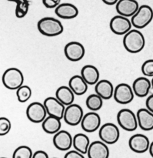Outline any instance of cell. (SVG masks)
I'll use <instances>...</instances> for the list:
<instances>
[{
    "label": "cell",
    "instance_id": "484cf974",
    "mask_svg": "<svg viewBox=\"0 0 153 158\" xmlns=\"http://www.w3.org/2000/svg\"><path fill=\"white\" fill-rule=\"evenodd\" d=\"M90 145L89 137L84 134H77L73 137L72 147L74 149L78 151L83 154H87L88 149Z\"/></svg>",
    "mask_w": 153,
    "mask_h": 158
},
{
    "label": "cell",
    "instance_id": "9a60e30c",
    "mask_svg": "<svg viewBox=\"0 0 153 158\" xmlns=\"http://www.w3.org/2000/svg\"><path fill=\"white\" fill-rule=\"evenodd\" d=\"M72 140L73 137L70 133L64 130H60L54 134L52 142L55 148L58 151H68L72 147Z\"/></svg>",
    "mask_w": 153,
    "mask_h": 158
},
{
    "label": "cell",
    "instance_id": "5b68a950",
    "mask_svg": "<svg viewBox=\"0 0 153 158\" xmlns=\"http://www.w3.org/2000/svg\"><path fill=\"white\" fill-rule=\"evenodd\" d=\"M117 121L120 127L128 132H133L139 127L136 114L129 109H122L119 111Z\"/></svg>",
    "mask_w": 153,
    "mask_h": 158
},
{
    "label": "cell",
    "instance_id": "74e56055",
    "mask_svg": "<svg viewBox=\"0 0 153 158\" xmlns=\"http://www.w3.org/2000/svg\"><path fill=\"white\" fill-rule=\"evenodd\" d=\"M149 152L150 154V155L153 157V141L152 143H150V146H149Z\"/></svg>",
    "mask_w": 153,
    "mask_h": 158
},
{
    "label": "cell",
    "instance_id": "1f68e13d",
    "mask_svg": "<svg viewBox=\"0 0 153 158\" xmlns=\"http://www.w3.org/2000/svg\"><path fill=\"white\" fill-rule=\"evenodd\" d=\"M142 73L146 77H153V60H147L142 65Z\"/></svg>",
    "mask_w": 153,
    "mask_h": 158
},
{
    "label": "cell",
    "instance_id": "8fae6325",
    "mask_svg": "<svg viewBox=\"0 0 153 158\" xmlns=\"http://www.w3.org/2000/svg\"><path fill=\"white\" fill-rule=\"evenodd\" d=\"M66 59L71 62H78L83 60L86 54L84 46L79 42L72 41L68 43L64 48Z\"/></svg>",
    "mask_w": 153,
    "mask_h": 158
},
{
    "label": "cell",
    "instance_id": "836d02e7",
    "mask_svg": "<svg viewBox=\"0 0 153 158\" xmlns=\"http://www.w3.org/2000/svg\"><path fill=\"white\" fill-rule=\"evenodd\" d=\"M85 155L78 151L74 149L73 151H68L65 154V158H84Z\"/></svg>",
    "mask_w": 153,
    "mask_h": 158
},
{
    "label": "cell",
    "instance_id": "e575fe53",
    "mask_svg": "<svg viewBox=\"0 0 153 158\" xmlns=\"http://www.w3.org/2000/svg\"><path fill=\"white\" fill-rule=\"evenodd\" d=\"M146 106L149 110L153 113V94H151L147 97L146 101Z\"/></svg>",
    "mask_w": 153,
    "mask_h": 158
},
{
    "label": "cell",
    "instance_id": "52a82bcc",
    "mask_svg": "<svg viewBox=\"0 0 153 158\" xmlns=\"http://www.w3.org/2000/svg\"><path fill=\"white\" fill-rule=\"evenodd\" d=\"M84 116L83 108L76 103H72L66 107L63 120L69 126H78Z\"/></svg>",
    "mask_w": 153,
    "mask_h": 158
},
{
    "label": "cell",
    "instance_id": "f1b7e54d",
    "mask_svg": "<svg viewBox=\"0 0 153 158\" xmlns=\"http://www.w3.org/2000/svg\"><path fill=\"white\" fill-rule=\"evenodd\" d=\"M32 89L27 85H22L16 89V97L19 103H26L31 98Z\"/></svg>",
    "mask_w": 153,
    "mask_h": 158
},
{
    "label": "cell",
    "instance_id": "4dcf8cb0",
    "mask_svg": "<svg viewBox=\"0 0 153 158\" xmlns=\"http://www.w3.org/2000/svg\"><path fill=\"white\" fill-rule=\"evenodd\" d=\"M12 128L11 121L6 117H0V136H5L9 133Z\"/></svg>",
    "mask_w": 153,
    "mask_h": 158
},
{
    "label": "cell",
    "instance_id": "8992f818",
    "mask_svg": "<svg viewBox=\"0 0 153 158\" xmlns=\"http://www.w3.org/2000/svg\"><path fill=\"white\" fill-rule=\"evenodd\" d=\"M99 137L106 144H115L119 140L120 131L118 127L112 123H106L100 127Z\"/></svg>",
    "mask_w": 153,
    "mask_h": 158
},
{
    "label": "cell",
    "instance_id": "44dd1931",
    "mask_svg": "<svg viewBox=\"0 0 153 158\" xmlns=\"http://www.w3.org/2000/svg\"><path fill=\"white\" fill-rule=\"evenodd\" d=\"M95 94L102 97L103 100H110L113 97L114 88L113 84L109 80H99L98 83L95 85Z\"/></svg>",
    "mask_w": 153,
    "mask_h": 158
},
{
    "label": "cell",
    "instance_id": "2e32d148",
    "mask_svg": "<svg viewBox=\"0 0 153 158\" xmlns=\"http://www.w3.org/2000/svg\"><path fill=\"white\" fill-rule=\"evenodd\" d=\"M139 5L136 0H119L115 9L119 15L129 18L138 11Z\"/></svg>",
    "mask_w": 153,
    "mask_h": 158
},
{
    "label": "cell",
    "instance_id": "e0dca14e",
    "mask_svg": "<svg viewBox=\"0 0 153 158\" xmlns=\"http://www.w3.org/2000/svg\"><path fill=\"white\" fill-rule=\"evenodd\" d=\"M105 142L96 140L90 143L88 149L89 158H108L109 157V149Z\"/></svg>",
    "mask_w": 153,
    "mask_h": 158
},
{
    "label": "cell",
    "instance_id": "30bf717a",
    "mask_svg": "<svg viewBox=\"0 0 153 158\" xmlns=\"http://www.w3.org/2000/svg\"><path fill=\"white\" fill-rule=\"evenodd\" d=\"M47 115V111L44 104L39 102H33L30 103L26 109L27 118L32 123H42L46 118Z\"/></svg>",
    "mask_w": 153,
    "mask_h": 158
},
{
    "label": "cell",
    "instance_id": "83f0119b",
    "mask_svg": "<svg viewBox=\"0 0 153 158\" xmlns=\"http://www.w3.org/2000/svg\"><path fill=\"white\" fill-rule=\"evenodd\" d=\"M8 1L16 3L15 16L17 18H24L27 15L29 9V6H30V2L29 0H8Z\"/></svg>",
    "mask_w": 153,
    "mask_h": 158
},
{
    "label": "cell",
    "instance_id": "d6a6232c",
    "mask_svg": "<svg viewBox=\"0 0 153 158\" xmlns=\"http://www.w3.org/2000/svg\"><path fill=\"white\" fill-rule=\"evenodd\" d=\"M42 4L47 9H55L61 3V0H42Z\"/></svg>",
    "mask_w": 153,
    "mask_h": 158
},
{
    "label": "cell",
    "instance_id": "d6986e66",
    "mask_svg": "<svg viewBox=\"0 0 153 158\" xmlns=\"http://www.w3.org/2000/svg\"><path fill=\"white\" fill-rule=\"evenodd\" d=\"M55 13L63 19H72L79 15V9L72 3H60L55 9Z\"/></svg>",
    "mask_w": 153,
    "mask_h": 158
},
{
    "label": "cell",
    "instance_id": "ac0fdd59",
    "mask_svg": "<svg viewBox=\"0 0 153 158\" xmlns=\"http://www.w3.org/2000/svg\"><path fill=\"white\" fill-rule=\"evenodd\" d=\"M132 87L135 96L143 98L149 95V91L152 88V83L148 77H138L134 80Z\"/></svg>",
    "mask_w": 153,
    "mask_h": 158
},
{
    "label": "cell",
    "instance_id": "f35d334b",
    "mask_svg": "<svg viewBox=\"0 0 153 158\" xmlns=\"http://www.w3.org/2000/svg\"><path fill=\"white\" fill-rule=\"evenodd\" d=\"M151 83H152V88L153 89V77H152V80H151Z\"/></svg>",
    "mask_w": 153,
    "mask_h": 158
},
{
    "label": "cell",
    "instance_id": "d4e9b609",
    "mask_svg": "<svg viewBox=\"0 0 153 158\" xmlns=\"http://www.w3.org/2000/svg\"><path fill=\"white\" fill-rule=\"evenodd\" d=\"M61 119L52 116H48L42 122V127L44 132L48 134H55L61 130Z\"/></svg>",
    "mask_w": 153,
    "mask_h": 158
},
{
    "label": "cell",
    "instance_id": "7a4b0ae2",
    "mask_svg": "<svg viewBox=\"0 0 153 158\" xmlns=\"http://www.w3.org/2000/svg\"><path fill=\"white\" fill-rule=\"evenodd\" d=\"M37 29L42 35L54 37L61 35L64 27L61 22L53 17H44L37 23Z\"/></svg>",
    "mask_w": 153,
    "mask_h": 158
},
{
    "label": "cell",
    "instance_id": "d590c367",
    "mask_svg": "<svg viewBox=\"0 0 153 158\" xmlns=\"http://www.w3.org/2000/svg\"><path fill=\"white\" fill-rule=\"evenodd\" d=\"M33 158H49L47 153L44 151H37L32 155Z\"/></svg>",
    "mask_w": 153,
    "mask_h": 158
},
{
    "label": "cell",
    "instance_id": "277c9868",
    "mask_svg": "<svg viewBox=\"0 0 153 158\" xmlns=\"http://www.w3.org/2000/svg\"><path fill=\"white\" fill-rule=\"evenodd\" d=\"M153 19V9L148 5L139 6L138 11L131 17L132 26L135 29H144Z\"/></svg>",
    "mask_w": 153,
    "mask_h": 158
},
{
    "label": "cell",
    "instance_id": "7402d4cb",
    "mask_svg": "<svg viewBox=\"0 0 153 158\" xmlns=\"http://www.w3.org/2000/svg\"><path fill=\"white\" fill-rule=\"evenodd\" d=\"M88 86L89 84L81 75L73 76L69 81V86L76 96L84 95L87 92Z\"/></svg>",
    "mask_w": 153,
    "mask_h": 158
},
{
    "label": "cell",
    "instance_id": "cb8c5ba5",
    "mask_svg": "<svg viewBox=\"0 0 153 158\" xmlns=\"http://www.w3.org/2000/svg\"><path fill=\"white\" fill-rule=\"evenodd\" d=\"M75 96V94L69 86H62L55 91V97L66 106L74 103Z\"/></svg>",
    "mask_w": 153,
    "mask_h": 158
},
{
    "label": "cell",
    "instance_id": "603a6c76",
    "mask_svg": "<svg viewBox=\"0 0 153 158\" xmlns=\"http://www.w3.org/2000/svg\"><path fill=\"white\" fill-rule=\"evenodd\" d=\"M81 76L89 85H95L100 78L97 67L93 65H86L81 69Z\"/></svg>",
    "mask_w": 153,
    "mask_h": 158
},
{
    "label": "cell",
    "instance_id": "9c48e42d",
    "mask_svg": "<svg viewBox=\"0 0 153 158\" xmlns=\"http://www.w3.org/2000/svg\"><path fill=\"white\" fill-rule=\"evenodd\" d=\"M113 97L119 104H129L135 97L132 87L127 83H119L114 89Z\"/></svg>",
    "mask_w": 153,
    "mask_h": 158
},
{
    "label": "cell",
    "instance_id": "5bb4252c",
    "mask_svg": "<svg viewBox=\"0 0 153 158\" xmlns=\"http://www.w3.org/2000/svg\"><path fill=\"white\" fill-rule=\"evenodd\" d=\"M82 129L86 133H93L101 127V117L95 111L84 114L81 122Z\"/></svg>",
    "mask_w": 153,
    "mask_h": 158
},
{
    "label": "cell",
    "instance_id": "f546056e",
    "mask_svg": "<svg viewBox=\"0 0 153 158\" xmlns=\"http://www.w3.org/2000/svg\"><path fill=\"white\" fill-rule=\"evenodd\" d=\"M33 153H32V149L29 147L25 146H20L17 148L14 151L13 154H12V157L13 158H31L32 157Z\"/></svg>",
    "mask_w": 153,
    "mask_h": 158
},
{
    "label": "cell",
    "instance_id": "7c38bea8",
    "mask_svg": "<svg viewBox=\"0 0 153 158\" xmlns=\"http://www.w3.org/2000/svg\"><path fill=\"white\" fill-rule=\"evenodd\" d=\"M150 140L149 137L142 134H136L129 138V147L133 152L143 154L149 151Z\"/></svg>",
    "mask_w": 153,
    "mask_h": 158
},
{
    "label": "cell",
    "instance_id": "4316f807",
    "mask_svg": "<svg viewBox=\"0 0 153 158\" xmlns=\"http://www.w3.org/2000/svg\"><path fill=\"white\" fill-rule=\"evenodd\" d=\"M103 99L97 94H91L87 97L86 101V106L91 111H96L99 110L103 106Z\"/></svg>",
    "mask_w": 153,
    "mask_h": 158
},
{
    "label": "cell",
    "instance_id": "8d00e7d4",
    "mask_svg": "<svg viewBox=\"0 0 153 158\" xmlns=\"http://www.w3.org/2000/svg\"><path fill=\"white\" fill-rule=\"evenodd\" d=\"M105 4L108 5V6H113L118 2L119 0H102Z\"/></svg>",
    "mask_w": 153,
    "mask_h": 158
},
{
    "label": "cell",
    "instance_id": "ba28073f",
    "mask_svg": "<svg viewBox=\"0 0 153 158\" xmlns=\"http://www.w3.org/2000/svg\"><path fill=\"white\" fill-rule=\"evenodd\" d=\"M132 24L128 17L119 15H115L109 23V28L111 31L115 35H124L132 29Z\"/></svg>",
    "mask_w": 153,
    "mask_h": 158
},
{
    "label": "cell",
    "instance_id": "ffe728a7",
    "mask_svg": "<svg viewBox=\"0 0 153 158\" xmlns=\"http://www.w3.org/2000/svg\"><path fill=\"white\" fill-rule=\"evenodd\" d=\"M138 125L143 131H151L153 130V113L147 108H141L136 114Z\"/></svg>",
    "mask_w": 153,
    "mask_h": 158
},
{
    "label": "cell",
    "instance_id": "6da1fadb",
    "mask_svg": "<svg viewBox=\"0 0 153 158\" xmlns=\"http://www.w3.org/2000/svg\"><path fill=\"white\" fill-rule=\"evenodd\" d=\"M123 46L127 52L133 54L139 53L146 46V39L138 29H131L124 35Z\"/></svg>",
    "mask_w": 153,
    "mask_h": 158
},
{
    "label": "cell",
    "instance_id": "4fadbf2b",
    "mask_svg": "<svg viewBox=\"0 0 153 158\" xmlns=\"http://www.w3.org/2000/svg\"><path fill=\"white\" fill-rule=\"evenodd\" d=\"M45 107L49 116H52L61 120L63 119L66 106L61 103L56 97H47L43 102Z\"/></svg>",
    "mask_w": 153,
    "mask_h": 158
},
{
    "label": "cell",
    "instance_id": "3957f363",
    "mask_svg": "<svg viewBox=\"0 0 153 158\" xmlns=\"http://www.w3.org/2000/svg\"><path fill=\"white\" fill-rule=\"evenodd\" d=\"M2 81L5 87L8 89L16 90L24 83V75L17 68H9L3 73Z\"/></svg>",
    "mask_w": 153,
    "mask_h": 158
}]
</instances>
